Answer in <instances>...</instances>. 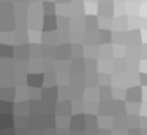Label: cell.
<instances>
[{
    "instance_id": "4",
    "label": "cell",
    "mask_w": 147,
    "mask_h": 135,
    "mask_svg": "<svg viewBox=\"0 0 147 135\" xmlns=\"http://www.w3.org/2000/svg\"><path fill=\"white\" fill-rule=\"evenodd\" d=\"M59 27V21L55 18V14H46L45 21H43V32H51Z\"/></svg>"
},
{
    "instance_id": "20",
    "label": "cell",
    "mask_w": 147,
    "mask_h": 135,
    "mask_svg": "<svg viewBox=\"0 0 147 135\" xmlns=\"http://www.w3.org/2000/svg\"><path fill=\"white\" fill-rule=\"evenodd\" d=\"M57 3H62V5H67V3H70L71 0H55Z\"/></svg>"
},
{
    "instance_id": "7",
    "label": "cell",
    "mask_w": 147,
    "mask_h": 135,
    "mask_svg": "<svg viewBox=\"0 0 147 135\" xmlns=\"http://www.w3.org/2000/svg\"><path fill=\"white\" fill-rule=\"evenodd\" d=\"M71 54H73V49H71L70 45H60V46H57L55 56H57L59 59H63V61H67V59L71 57Z\"/></svg>"
},
{
    "instance_id": "21",
    "label": "cell",
    "mask_w": 147,
    "mask_h": 135,
    "mask_svg": "<svg viewBox=\"0 0 147 135\" xmlns=\"http://www.w3.org/2000/svg\"><path fill=\"white\" fill-rule=\"evenodd\" d=\"M117 2H123V0H117Z\"/></svg>"
},
{
    "instance_id": "12",
    "label": "cell",
    "mask_w": 147,
    "mask_h": 135,
    "mask_svg": "<svg viewBox=\"0 0 147 135\" xmlns=\"http://www.w3.org/2000/svg\"><path fill=\"white\" fill-rule=\"evenodd\" d=\"M13 54H14V48L11 45L3 43V45L0 46V57L2 59H8V57H11Z\"/></svg>"
},
{
    "instance_id": "3",
    "label": "cell",
    "mask_w": 147,
    "mask_h": 135,
    "mask_svg": "<svg viewBox=\"0 0 147 135\" xmlns=\"http://www.w3.org/2000/svg\"><path fill=\"white\" fill-rule=\"evenodd\" d=\"M57 87H52V89H51V87H48V89H45V91H43V92H41V100H43V102H45L46 103V105H48V106H51V105H54V103H55V100H57Z\"/></svg>"
},
{
    "instance_id": "2",
    "label": "cell",
    "mask_w": 147,
    "mask_h": 135,
    "mask_svg": "<svg viewBox=\"0 0 147 135\" xmlns=\"http://www.w3.org/2000/svg\"><path fill=\"white\" fill-rule=\"evenodd\" d=\"M26 83L30 87H41L45 84V73H29L26 76Z\"/></svg>"
},
{
    "instance_id": "15",
    "label": "cell",
    "mask_w": 147,
    "mask_h": 135,
    "mask_svg": "<svg viewBox=\"0 0 147 135\" xmlns=\"http://www.w3.org/2000/svg\"><path fill=\"white\" fill-rule=\"evenodd\" d=\"M29 54H30V46L21 45V48L16 49V56L21 59V61H27L26 57H29Z\"/></svg>"
},
{
    "instance_id": "5",
    "label": "cell",
    "mask_w": 147,
    "mask_h": 135,
    "mask_svg": "<svg viewBox=\"0 0 147 135\" xmlns=\"http://www.w3.org/2000/svg\"><path fill=\"white\" fill-rule=\"evenodd\" d=\"M84 121H86V118H84L82 115L71 116V119H70V127H71V130H82V129L87 125V122H84Z\"/></svg>"
},
{
    "instance_id": "6",
    "label": "cell",
    "mask_w": 147,
    "mask_h": 135,
    "mask_svg": "<svg viewBox=\"0 0 147 135\" xmlns=\"http://www.w3.org/2000/svg\"><path fill=\"white\" fill-rule=\"evenodd\" d=\"M112 40H114V33H112L108 27H105V29H101L98 32V42L101 43V45H109Z\"/></svg>"
},
{
    "instance_id": "1",
    "label": "cell",
    "mask_w": 147,
    "mask_h": 135,
    "mask_svg": "<svg viewBox=\"0 0 147 135\" xmlns=\"http://www.w3.org/2000/svg\"><path fill=\"white\" fill-rule=\"evenodd\" d=\"M141 97H142V89H141V86H130L125 91V100H127L128 103L141 102Z\"/></svg>"
},
{
    "instance_id": "16",
    "label": "cell",
    "mask_w": 147,
    "mask_h": 135,
    "mask_svg": "<svg viewBox=\"0 0 147 135\" xmlns=\"http://www.w3.org/2000/svg\"><path fill=\"white\" fill-rule=\"evenodd\" d=\"M109 80H111V76L106 73H100V84H109Z\"/></svg>"
},
{
    "instance_id": "8",
    "label": "cell",
    "mask_w": 147,
    "mask_h": 135,
    "mask_svg": "<svg viewBox=\"0 0 147 135\" xmlns=\"http://www.w3.org/2000/svg\"><path fill=\"white\" fill-rule=\"evenodd\" d=\"M141 43V32L133 29L131 32L127 33V46H136Z\"/></svg>"
},
{
    "instance_id": "19",
    "label": "cell",
    "mask_w": 147,
    "mask_h": 135,
    "mask_svg": "<svg viewBox=\"0 0 147 135\" xmlns=\"http://www.w3.org/2000/svg\"><path fill=\"white\" fill-rule=\"evenodd\" d=\"M139 83L142 86H147V72H141L139 73Z\"/></svg>"
},
{
    "instance_id": "9",
    "label": "cell",
    "mask_w": 147,
    "mask_h": 135,
    "mask_svg": "<svg viewBox=\"0 0 147 135\" xmlns=\"http://www.w3.org/2000/svg\"><path fill=\"white\" fill-rule=\"evenodd\" d=\"M112 70L115 73H122V72H127V61L123 57H115L112 62Z\"/></svg>"
},
{
    "instance_id": "10",
    "label": "cell",
    "mask_w": 147,
    "mask_h": 135,
    "mask_svg": "<svg viewBox=\"0 0 147 135\" xmlns=\"http://www.w3.org/2000/svg\"><path fill=\"white\" fill-rule=\"evenodd\" d=\"M71 113V102L70 100H65V102H60L57 105V115L60 116H68Z\"/></svg>"
},
{
    "instance_id": "11",
    "label": "cell",
    "mask_w": 147,
    "mask_h": 135,
    "mask_svg": "<svg viewBox=\"0 0 147 135\" xmlns=\"http://www.w3.org/2000/svg\"><path fill=\"white\" fill-rule=\"evenodd\" d=\"M86 29L87 30H95L96 27H98V24H100V21H98V18L95 16V14H90V16H87L86 18Z\"/></svg>"
},
{
    "instance_id": "17",
    "label": "cell",
    "mask_w": 147,
    "mask_h": 135,
    "mask_svg": "<svg viewBox=\"0 0 147 135\" xmlns=\"http://www.w3.org/2000/svg\"><path fill=\"white\" fill-rule=\"evenodd\" d=\"M139 57L144 59V61H147V45H142L139 48Z\"/></svg>"
},
{
    "instance_id": "14",
    "label": "cell",
    "mask_w": 147,
    "mask_h": 135,
    "mask_svg": "<svg viewBox=\"0 0 147 135\" xmlns=\"http://www.w3.org/2000/svg\"><path fill=\"white\" fill-rule=\"evenodd\" d=\"M43 13L46 14H55V3L51 0H45L43 2Z\"/></svg>"
},
{
    "instance_id": "18",
    "label": "cell",
    "mask_w": 147,
    "mask_h": 135,
    "mask_svg": "<svg viewBox=\"0 0 147 135\" xmlns=\"http://www.w3.org/2000/svg\"><path fill=\"white\" fill-rule=\"evenodd\" d=\"M71 49H73V54H76V52H78V56L82 57V51H84V49L81 48V45H73V46H71Z\"/></svg>"
},
{
    "instance_id": "13",
    "label": "cell",
    "mask_w": 147,
    "mask_h": 135,
    "mask_svg": "<svg viewBox=\"0 0 147 135\" xmlns=\"http://www.w3.org/2000/svg\"><path fill=\"white\" fill-rule=\"evenodd\" d=\"M10 8H13V2H10V0L2 2V10H0V14H2V16H13V10H10Z\"/></svg>"
}]
</instances>
